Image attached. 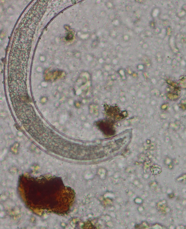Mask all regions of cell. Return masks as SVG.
Returning <instances> with one entry per match:
<instances>
[{"label": "cell", "instance_id": "cell-1", "mask_svg": "<svg viewBox=\"0 0 186 229\" xmlns=\"http://www.w3.org/2000/svg\"><path fill=\"white\" fill-rule=\"evenodd\" d=\"M167 107H168V106L166 103H165L162 106V108L163 110H165L167 109Z\"/></svg>", "mask_w": 186, "mask_h": 229}]
</instances>
